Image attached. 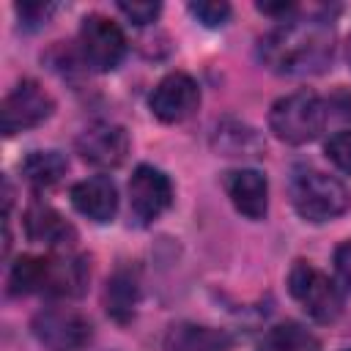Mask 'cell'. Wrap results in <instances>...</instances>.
<instances>
[{
	"label": "cell",
	"instance_id": "cell-3",
	"mask_svg": "<svg viewBox=\"0 0 351 351\" xmlns=\"http://www.w3.org/2000/svg\"><path fill=\"white\" fill-rule=\"evenodd\" d=\"M326 123V104L313 90H296L277 99L269 110V129L288 145H304L321 134Z\"/></svg>",
	"mask_w": 351,
	"mask_h": 351
},
{
	"label": "cell",
	"instance_id": "cell-23",
	"mask_svg": "<svg viewBox=\"0 0 351 351\" xmlns=\"http://www.w3.org/2000/svg\"><path fill=\"white\" fill-rule=\"evenodd\" d=\"M55 11L52 3H41V0H27V3H16V14L27 27H36L41 22H47V16Z\"/></svg>",
	"mask_w": 351,
	"mask_h": 351
},
{
	"label": "cell",
	"instance_id": "cell-14",
	"mask_svg": "<svg viewBox=\"0 0 351 351\" xmlns=\"http://www.w3.org/2000/svg\"><path fill=\"white\" fill-rule=\"evenodd\" d=\"M71 203L74 208L93 219V222H110L118 211V189L112 178L107 176H93L85 181H77L71 186Z\"/></svg>",
	"mask_w": 351,
	"mask_h": 351
},
{
	"label": "cell",
	"instance_id": "cell-12",
	"mask_svg": "<svg viewBox=\"0 0 351 351\" xmlns=\"http://www.w3.org/2000/svg\"><path fill=\"white\" fill-rule=\"evenodd\" d=\"M225 192L230 197V203L236 206L239 214L250 217V219H263L269 211V184L266 176L261 170L252 167H239V170H228L222 176Z\"/></svg>",
	"mask_w": 351,
	"mask_h": 351
},
{
	"label": "cell",
	"instance_id": "cell-9",
	"mask_svg": "<svg viewBox=\"0 0 351 351\" xmlns=\"http://www.w3.org/2000/svg\"><path fill=\"white\" fill-rule=\"evenodd\" d=\"M33 335L55 348V351H71L82 348L90 340V321L69 307H47L33 318Z\"/></svg>",
	"mask_w": 351,
	"mask_h": 351
},
{
	"label": "cell",
	"instance_id": "cell-20",
	"mask_svg": "<svg viewBox=\"0 0 351 351\" xmlns=\"http://www.w3.org/2000/svg\"><path fill=\"white\" fill-rule=\"evenodd\" d=\"M189 14L206 27H222L230 16V5L222 0H200V3H189Z\"/></svg>",
	"mask_w": 351,
	"mask_h": 351
},
{
	"label": "cell",
	"instance_id": "cell-11",
	"mask_svg": "<svg viewBox=\"0 0 351 351\" xmlns=\"http://www.w3.org/2000/svg\"><path fill=\"white\" fill-rule=\"evenodd\" d=\"M77 154L93 167H118L129 154V134L123 126L110 121L93 123L77 137Z\"/></svg>",
	"mask_w": 351,
	"mask_h": 351
},
{
	"label": "cell",
	"instance_id": "cell-10",
	"mask_svg": "<svg viewBox=\"0 0 351 351\" xmlns=\"http://www.w3.org/2000/svg\"><path fill=\"white\" fill-rule=\"evenodd\" d=\"M173 203V184L170 178L154 167L140 165L129 178V208L140 222L159 219Z\"/></svg>",
	"mask_w": 351,
	"mask_h": 351
},
{
	"label": "cell",
	"instance_id": "cell-17",
	"mask_svg": "<svg viewBox=\"0 0 351 351\" xmlns=\"http://www.w3.org/2000/svg\"><path fill=\"white\" fill-rule=\"evenodd\" d=\"M167 351H230V337L211 326L178 324L167 335Z\"/></svg>",
	"mask_w": 351,
	"mask_h": 351
},
{
	"label": "cell",
	"instance_id": "cell-21",
	"mask_svg": "<svg viewBox=\"0 0 351 351\" xmlns=\"http://www.w3.org/2000/svg\"><path fill=\"white\" fill-rule=\"evenodd\" d=\"M326 156L337 170L351 176V129H340L326 140Z\"/></svg>",
	"mask_w": 351,
	"mask_h": 351
},
{
	"label": "cell",
	"instance_id": "cell-16",
	"mask_svg": "<svg viewBox=\"0 0 351 351\" xmlns=\"http://www.w3.org/2000/svg\"><path fill=\"white\" fill-rule=\"evenodd\" d=\"M66 170H69V162L60 151H30L19 162V173L33 189L55 186L66 176Z\"/></svg>",
	"mask_w": 351,
	"mask_h": 351
},
{
	"label": "cell",
	"instance_id": "cell-7",
	"mask_svg": "<svg viewBox=\"0 0 351 351\" xmlns=\"http://www.w3.org/2000/svg\"><path fill=\"white\" fill-rule=\"evenodd\" d=\"M148 107L159 121L181 123V121L192 118L195 110L200 107V88L189 74L170 71L156 82V88L148 99Z\"/></svg>",
	"mask_w": 351,
	"mask_h": 351
},
{
	"label": "cell",
	"instance_id": "cell-13",
	"mask_svg": "<svg viewBox=\"0 0 351 351\" xmlns=\"http://www.w3.org/2000/svg\"><path fill=\"white\" fill-rule=\"evenodd\" d=\"M25 233L30 241L52 247V250H63V252L77 241L74 225L60 211H55L52 206H44V203H33L25 211Z\"/></svg>",
	"mask_w": 351,
	"mask_h": 351
},
{
	"label": "cell",
	"instance_id": "cell-2",
	"mask_svg": "<svg viewBox=\"0 0 351 351\" xmlns=\"http://www.w3.org/2000/svg\"><path fill=\"white\" fill-rule=\"evenodd\" d=\"M291 203L296 214L307 222H329L348 211L351 192L348 186L321 170H302L291 181Z\"/></svg>",
	"mask_w": 351,
	"mask_h": 351
},
{
	"label": "cell",
	"instance_id": "cell-18",
	"mask_svg": "<svg viewBox=\"0 0 351 351\" xmlns=\"http://www.w3.org/2000/svg\"><path fill=\"white\" fill-rule=\"evenodd\" d=\"M261 351H321V343H318V337L313 332H307L304 326L288 321V324L271 326L263 335Z\"/></svg>",
	"mask_w": 351,
	"mask_h": 351
},
{
	"label": "cell",
	"instance_id": "cell-19",
	"mask_svg": "<svg viewBox=\"0 0 351 351\" xmlns=\"http://www.w3.org/2000/svg\"><path fill=\"white\" fill-rule=\"evenodd\" d=\"M104 304H107V313L126 324L132 315H134V304H137V280L129 274V271H115L110 280H107V291H104Z\"/></svg>",
	"mask_w": 351,
	"mask_h": 351
},
{
	"label": "cell",
	"instance_id": "cell-15",
	"mask_svg": "<svg viewBox=\"0 0 351 351\" xmlns=\"http://www.w3.org/2000/svg\"><path fill=\"white\" fill-rule=\"evenodd\" d=\"M214 148L222 156H241V159H258L263 156V143L247 123L225 121L214 132Z\"/></svg>",
	"mask_w": 351,
	"mask_h": 351
},
{
	"label": "cell",
	"instance_id": "cell-22",
	"mask_svg": "<svg viewBox=\"0 0 351 351\" xmlns=\"http://www.w3.org/2000/svg\"><path fill=\"white\" fill-rule=\"evenodd\" d=\"M159 3H151V0H132V3H126V0H121L118 3V11L126 16V19H132L134 25H148V22H154L156 16H159Z\"/></svg>",
	"mask_w": 351,
	"mask_h": 351
},
{
	"label": "cell",
	"instance_id": "cell-5",
	"mask_svg": "<svg viewBox=\"0 0 351 351\" xmlns=\"http://www.w3.org/2000/svg\"><path fill=\"white\" fill-rule=\"evenodd\" d=\"M77 41L82 63L93 71H112L126 55L123 30L104 14H88L80 25Z\"/></svg>",
	"mask_w": 351,
	"mask_h": 351
},
{
	"label": "cell",
	"instance_id": "cell-24",
	"mask_svg": "<svg viewBox=\"0 0 351 351\" xmlns=\"http://www.w3.org/2000/svg\"><path fill=\"white\" fill-rule=\"evenodd\" d=\"M335 271L340 285L351 293V239H346L337 250H335Z\"/></svg>",
	"mask_w": 351,
	"mask_h": 351
},
{
	"label": "cell",
	"instance_id": "cell-4",
	"mask_svg": "<svg viewBox=\"0 0 351 351\" xmlns=\"http://www.w3.org/2000/svg\"><path fill=\"white\" fill-rule=\"evenodd\" d=\"M288 291L302 304V310L318 324H332L343 313V293L335 280H329L321 269L307 261L293 263L288 274Z\"/></svg>",
	"mask_w": 351,
	"mask_h": 351
},
{
	"label": "cell",
	"instance_id": "cell-25",
	"mask_svg": "<svg viewBox=\"0 0 351 351\" xmlns=\"http://www.w3.org/2000/svg\"><path fill=\"white\" fill-rule=\"evenodd\" d=\"M258 11H263V14H288V11H293V3H258Z\"/></svg>",
	"mask_w": 351,
	"mask_h": 351
},
{
	"label": "cell",
	"instance_id": "cell-1",
	"mask_svg": "<svg viewBox=\"0 0 351 351\" xmlns=\"http://www.w3.org/2000/svg\"><path fill=\"white\" fill-rule=\"evenodd\" d=\"M335 55V30L324 19H288L269 30L258 44L266 69L282 77L321 74Z\"/></svg>",
	"mask_w": 351,
	"mask_h": 351
},
{
	"label": "cell",
	"instance_id": "cell-6",
	"mask_svg": "<svg viewBox=\"0 0 351 351\" xmlns=\"http://www.w3.org/2000/svg\"><path fill=\"white\" fill-rule=\"evenodd\" d=\"M52 110H55L52 96L36 80H22L5 93L0 104V129L5 137L16 132H27L44 123L52 115Z\"/></svg>",
	"mask_w": 351,
	"mask_h": 351
},
{
	"label": "cell",
	"instance_id": "cell-8",
	"mask_svg": "<svg viewBox=\"0 0 351 351\" xmlns=\"http://www.w3.org/2000/svg\"><path fill=\"white\" fill-rule=\"evenodd\" d=\"M88 263L80 255L60 252V255H38V277H36V293L47 296H80L88 288Z\"/></svg>",
	"mask_w": 351,
	"mask_h": 351
},
{
	"label": "cell",
	"instance_id": "cell-26",
	"mask_svg": "<svg viewBox=\"0 0 351 351\" xmlns=\"http://www.w3.org/2000/svg\"><path fill=\"white\" fill-rule=\"evenodd\" d=\"M346 55H348V63H351V36H348V44H346Z\"/></svg>",
	"mask_w": 351,
	"mask_h": 351
}]
</instances>
